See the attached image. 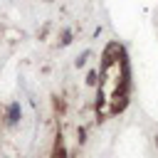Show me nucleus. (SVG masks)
<instances>
[{
	"label": "nucleus",
	"mask_w": 158,
	"mask_h": 158,
	"mask_svg": "<svg viewBox=\"0 0 158 158\" xmlns=\"http://www.w3.org/2000/svg\"><path fill=\"white\" fill-rule=\"evenodd\" d=\"M101 101L111 104L109 114H118L128 101V62L118 44H109L101 64Z\"/></svg>",
	"instance_id": "nucleus-1"
},
{
	"label": "nucleus",
	"mask_w": 158,
	"mask_h": 158,
	"mask_svg": "<svg viewBox=\"0 0 158 158\" xmlns=\"http://www.w3.org/2000/svg\"><path fill=\"white\" fill-rule=\"evenodd\" d=\"M20 116H22V109H20V104H17V101H12V104L7 106V114H5V123H7V126H15V123L20 121Z\"/></svg>",
	"instance_id": "nucleus-2"
},
{
	"label": "nucleus",
	"mask_w": 158,
	"mask_h": 158,
	"mask_svg": "<svg viewBox=\"0 0 158 158\" xmlns=\"http://www.w3.org/2000/svg\"><path fill=\"white\" fill-rule=\"evenodd\" d=\"M64 146H62V138H57V146H54V158H64Z\"/></svg>",
	"instance_id": "nucleus-3"
},
{
	"label": "nucleus",
	"mask_w": 158,
	"mask_h": 158,
	"mask_svg": "<svg viewBox=\"0 0 158 158\" xmlns=\"http://www.w3.org/2000/svg\"><path fill=\"white\" fill-rule=\"evenodd\" d=\"M69 37H72V35H69V32H64V35H62V44H69V42H72Z\"/></svg>",
	"instance_id": "nucleus-4"
},
{
	"label": "nucleus",
	"mask_w": 158,
	"mask_h": 158,
	"mask_svg": "<svg viewBox=\"0 0 158 158\" xmlns=\"http://www.w3.org/2000/svg\"><path fill=\"white\" fill-rule=\"evenodd\" d=\"M156 143H158V138H156Z\"/></svg>",
	"instance_id": "nucleus-5"
}]
</instances>
